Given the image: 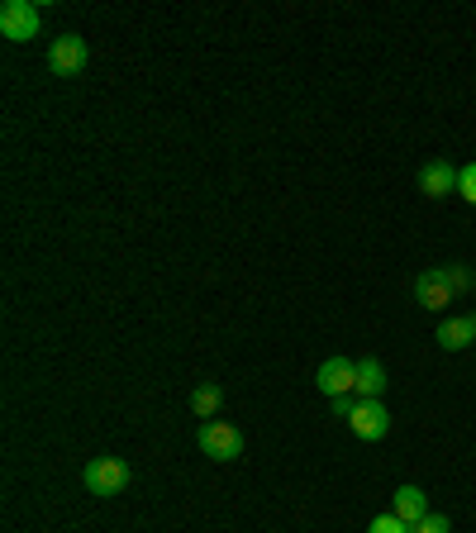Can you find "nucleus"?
Masks as SVG:
<instances>
[{"label": "nucleus", "instance_id": "423d86ee", "mask_svg": "<svg viewBox=\"0 0 476 533\" xmlns=\"http://www.w3.org/2000/svg\"><path fill=\"white\" fill-rule=\"evenodd\" d=\"M48 67H53V77H77L81 67H86V39H77V34L53 39V48H48Z\"/></svg>", "mask_w": 476, "mask_h": 533}, {"label": "nucleus", "instance_id": "20e7f679", "mask_svg": "<svg viewBox=\"0 0 476 533\" xmlns=\"http://www.w3.org/2000/svg\"><path fill=\"white\" fill-rule=\"evenodd\" d=\"M315 386L329 395V400H338V395H353L357 391V362H348V357H329V362H319Z\"/></svg>", "mask_w": 476, "mask_h": 533}, {"label": "nucleus", "instance_id": "9b49d317", "mask_svg": "<svg viewBox=\"0 0 476 533\" xmlns=\"http://www.w3.org/2000/svg\"><path fill=\"white\" fill-rule=\"evenodd\" d=\"M381 391H386V367L377 357H362L357 362V395L362 400H381Z\"/></svg>", "mask_w": 476, "mask_h": 533}, {"label": "nucleus", "instance_id": "f257e3e1", "mask_svg": "<svg viewBox=\"0 0 476 533\" xmlns=\"http://www.w3.org/2000/svg\"><path fill=\"white\" fill-rule=\"evenodd\" d=\"M0 34L10 43L39 39V5L34 0H5L0 5Z\"/></svg>", "mask_w": 476, "mask_h": 533}, {"label": "nucleus", "instance_id": "39448f33", "mask_svg": "<svg viewBox=\"0 0 476 533\" xmlns=\"http://www.w3.org/2000/svg\"><path fill=\"white\" fill-rule=\"evenodd\" d=\"M357 438H367V443H377V438L391 434V415H386V405L381 400H357L353 415H348Z\"/></svg>", "mask_w": 476, "mask_h": 533}, {"label": "nucleus", "instance_id": "f8f14e48", "mask_svg": "<svg viewBox=\"0 0 476 533\" xmlns=\"http://www.w3.org/2000/svg\"><path fill=\"white\" fill-rule=\"evenodd\" d=\"M219 405H224V386H219V381H200L196 391H191V410H196L200 419H215Z\"/></svg>", "mask_w": 476, "mask_h": 533}, {"label": "nucleus", "instance_id": "0eeeda50", "mask_svg": "<svg viewBox=\"0 0 476 533\" xmlns=\"http://www.w3.org/2000/svg\"><path fill=\"white\" fill-rule=\"evenodd\" d=\"M415 300L424 310H448V300H453V286H448V272L434 267V272H419L415 277Z\"/></svg>", "mask_w": 476, "mask_h": 533}, {"label": "nucleus", "instance_id": "9d476101", "mask_svg": "<svg viewBox=\"0 0 476 533\" xmlns=\"http://www.w3.org/2000/svg\"><path fill=\"white\" fill-rule=\"evenodd\" d=\"M396 519H405V524H410V529H415L419 519H424V514H429V495L419 491V486H400L396 491Z\"/></svg>", "mask_w": 476, "mask_h": 533}, {"label": "nucleus", "instance_id": "2eb2a0df", "mask_svg": "<svg viewBox=\"0 0 476 533\" xmlns=\"http://www.w3.org/2000/svg\"><path fill=\"white\" fill-rule=\"evenodd\" d=\"M367 533H410V524H405V519H396V514H377Z\"/></svg>", "mask_w": 476, "mask_h": 533}, {"label": "nucleus", "instance_id": "ddd939ff", "mask_svg": "<svg viewBox=\"0 0 476 533\" xmlns=\"http://www.w3.org/2000/svg\"><path fill=\"white\" fill-rule=\"evenodd\" d=\"M457 196L467 200V205H476V162L457 167Z\"/></svg>", "mask_w": 476, "mask_h": 533}, {"label": "nucleus", "instance_id": "f03ea898", "mask_svg": "<svg viewBox=\"0 0 476 533\" xmlns=\"http://www.w3.org/2000/svg\"><path fill=\"white\" fill-rule=\"evenodd\" d=\"M81 476H86V491L91 495H119L129 486V462L124 457H91Z\"/></svg>", "mask_w": 476, "mask_h": 533}, {"label": "nucleus", "instance_id": "f3484780", "mask_svg": "<svg viewBox=\"0 0 476 533\" xmlns=\"http://www.w3.org/2000/svg\"><path fill=\"white\" fill-rule=\"evenodd\" d=\"M353 405H357L353 395H338V400H334V415H343V419H348V415H353Z\"/></svg>", "mask_w": 476, "mask_h": 533}, {"label": "nucleus", "instance_id": "dca6fc26", "mask_svg": "<svg viewBox=\"0 0 476 533\" xmlns=\"http://www.w3.org/2000/svg\"><path fill=\"white\" fill-rule=\"evenodd\" d=\"M443 272H448V286H453V296L472 291V272H467V267H443Z\"/></svg>", "mask_w": 476, "mask_h": 533}, {"label": "nucleus", "instance_id": "1a4fd4ad", "mask_svg": "<svg viewBox=\"0 0 476 533\" xmlns=\"http://www.w3.org/2000/svg\"><path fill=\"white\" fill-rule=\"evenodd\" d=\"M419 191L429 200H443L448 191H457V167L453 162H424V172H419Z\"/></svg>", "mask_w": 476, "mask_h": 533}, {"label": "nucleus", "instance_id": "4468645a", "mask_svg": "<svg viewBox=\"0 0 476 533\" xmlns=\"http://www.w3.org/2000/svg\"><path fill=\"white\" fill-rule=\"evenodd\" d=\"M410 533H453V524H448V514H424Z\"/></svg>", "mask_w": 476, "mask_h": 533}, {"label": "nucleus", "instance_id": "6e6552de", "mask_svg": "<svg viewBox=\"0 0 476 533\" xmlns=\"http://www.w3.org/2000/svg\"><path fill=\"white\" fill-rule=\"evenodd\" d=\"M438 348H448V353H457V348H476V310L472 315H453L438 324Z\"/></svg>", "mask_w": 476, "mask_h": 533}, {"label": "nucleus", "instance_id": "7ed1b4c3", "mask_svg": "<svg viewBox=\"0 0 476 533\" xmlns=\"http://www.w3.org/2000/svg\"><path fill=\"white\" fill-rule=\"evenodd\" d=\"M200 453L215 457V462H234L243 453V434L234 424H224V419H205L200 424Z\"/></svg>", "mask_w": 476, "mask_h": 533}]
</instances>
